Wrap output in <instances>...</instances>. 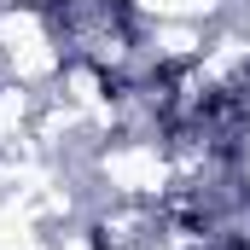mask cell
<instances>
[{
    "label": "cell",
    "instance_id": "obj_1",
    "mask_svg": "<svg viewBox=\"0 0 250 250\" xmlns=\"http://www.w3.org/2000/svg\"><path fill=\"white\" fill-rule=\"evenodd\" d=\"M215 23H140V59L157 70H187L209 53Z\"/></svg>",
    "mask_w": 250,
    "mask_h": 250
},
{
    "label": "cell",
    "instance_id": "obj_2",
    "mask_svg": "<svg viewBox=\"0 0 250 250\" xmlns=\"http://www.w3.org/2000/svg\"><path fill=\"white\" fill-rule=\"evenodd\" d=\"M140 23H227L233 0H128Z\"/></svg>",
    "mask_w": 250,
    "mask_h": 250
},
{
    "label": "cell",
    "instance_id": "obj_3",
    "mask_svg": "<svg viewBox=\"0 0 250 250\" xmlns=\"http://www.w3.org/2000/svg\"><path fill=\"white\" fill-rule=\"evenodd\" d=\"M233 175H239V187L250 192V134L239 140V146H233Z\"/></svg>",
    "mask_w": 250,
    "mask_h": 250
},
{
    "label": "cell",
    "instance_id": "obj_4",
    "mask_svg": "<svg viewBox=\"0 0 250 250\" xmlns=\"http://www.w3.org/2000/svg\"><path fill=\"white\" fill-rule=\"evenodd\" d=\"M233 23H239V29L250 35V0H233Z\"/></svg>",
    "mask_w": 250,
    "mask_h": 250
}]
</instances>
